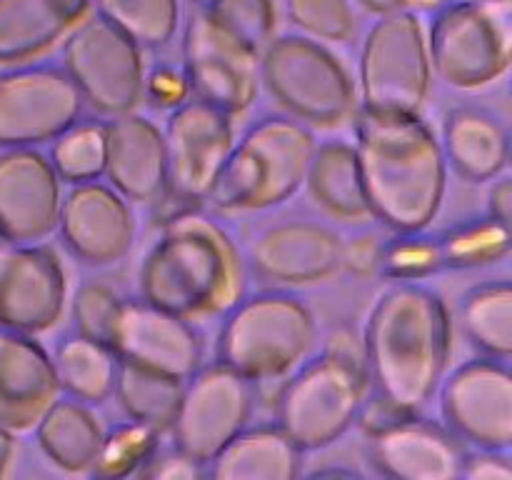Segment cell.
Listing matches in <instances>:
<instances>
[{
    "mask_svg": "<svg viewBox=\"0 0 512 480\" xmlns=\"http://www.w3.org/2000/svg\"><path fill=\"white\" fill-rule=\"evenodd\" d=\"M60 180L75 185L98 180L105 168V133L103 123H75L53 140L50 153Z\"/></svg>",
    "mask_w": 512,
    "mask_h": 480,
    "instance_id": "cell-35",
    "label": "cell"
},
{
    "mask_svg": "<svg viewBox=\"0 0 512 480\" xmlns=\"http://www.w3.org/2000/svg\"><path fill=\"white\" fill-rule=\"evenodd\" d=\"M443 268H483L510 253V223L485 215L455 225L438 238Z\"/></svg>",
    "mask_w": 512,
    "mask_h": 480,
    "instance_id": "cell-33",
    "label": "cell"
},
{
    "mask_svg": "<svg viewBox=\"0 0 512 480\" xmlns=\"http://www.w3.org/2000/svg\"><path fill=\"white\" fill-rule=\"evenodd\" d=\"M93 0H0V65H23L63 43Z\"/></svg>",
    "mask_w": 512,
    "mask_h": 480,
    "instance_id": "cell-24",
    "label": "cell"
},
{
    "mask_svg": "<svg viewBox=\"0 0 512 480\" xmlns=\"http://www.w3.org/2000/svg\"><path fill=\"white\" fill-rule=\"evenodd\" d=\"M138 475L143 478H158V480H200L208 478V470L200 460L190 458L183 450H155L153 458L143 465Z\"/></svg>",
    "mask_w": 512,
    "mask_h": 480,
    "instance_id": "cell-41",
    "label": "cell"
},
{
    "mask_svg": "<svg viewBox=\"0 0 512 480\" xmlns=\"http://www.w3.org/2000/svg\"><path fill=\"white\" fill-rule=\"evenodd\" d=\"M433 88L428 35L418 13L378 15L365 33L358 68V98L368 110L420 113Z\"/></svg>",
    "mask_w": 512,
    "mask_h": 480,
    "instance_id": "cell-9",
    "label": "cell"
},
{
    "mask_svg": "<svg viewBox=\"0 0 512 480\" xmlns=\"http://www.w3.org/2000/svg\"><path fill=\"white\" fill-rule=\"evenodd\" d=\"M488 215L503 220V223H510L512 218V185L510 178H495L493 188H490L488 195Z\"/></svg>",
    "mask_w": 512,
    "mask_h": 480,
    "instance_id": "cell-44",
    "label": "cell"
},
{
    "mask_svg": "<svg viewBox=\"0 0 512 480\" xmlns=\"http://www.w3.org/2000/svg\"><path fill=\"white\" fill-rule=\"evenodd\" d=\"M105 168L110 188L128 203L158 205L168 193L163 130L138 113H125L103 123Z\"/></svg>",
    "mask_w": 512,
    "mask_h": 480,
    "instance_id": "cell-21",
    "label": "cell"
},
{
    "mask_svg": "<svg viewBox=\"0 0 512 480\" xmlns=\"http://www.w3.org/2000/svg\"><path fill=\"white\" fill-rule=\"evenodd\" d=\"M63 70L105 118L135 113L145 98L143 48L95 10L63 40Z\"/></svg>",
    "mask_w": 512,
    "mask_h": 480,
    "instance_id": "cell-10",
    "label": "cell"
},
{
    "mask_svg": "<svg viewBox=\"0 0 512 480\" xmlns=\"http://www.w3.org/2000/svg\"><path fill=\"white\" fill-rule=\"evenodd\" d=\"M365 10L375 15H385V13H393V10H403L405 0H358Z\"/></svg>",
    "mask_w": 512,
    "mask_h": 480,
    "instance_id": "cell-46",
    "label": "cell"
},
{
    "mask_svg": "<svg viewBox=\"0 0 512 480\" xmlns=\"http://www.w3.org/2000/svg\"><path fill=\"white\" fill-rule=\"evenodd\" d=\"M183 73L190 95L230 118L248 113L260 90V53L240 40L210 8L195 10L183 33Z\"/></svg>",
    "mask_w": 512,
    "mask_h": 480,
    "instance_id": "cell-11",
    "label": "cell"
},
{
    "mask_svg": "<svg viewBox=\"0 0 512 480\" xmlns=\"http://www.w3.org/2000/svg\"><path fill=\"white\" fill-rule=\"evenodd\" d=\"M108 345L120 360L180 380L203 365V338L193 323L145 300H123Z\"/></svg>",
    "mask_w": 512,
    "mask_h": 480,
    "instance_id": "cell-17",
    "label": "cell"
},
{
    "mask_svg": "<svg viewBox=\"0 0 512 480\" xmlns=\"http://www.w3.org/2000/svg\"><path fill=\"white\" fill-rule=\"evenodd\" d=\"M58 393L53 358L35 335L0 328V425L10 433L33 430Z\"/></svg>",
    "mask_w": 512,
    "mask_h": 480,
    "instance_id": "cell-23",
    "label": "cell"
},
{
    "mask_svg": "<svg viewBox=\"0 0 512 480\" xmlns=\"http://www.w3.org/2000/svg\"><path fill=\"white\" fill-rule=\"evenodd\" d=\"M185 380L158 370L143 368L130 360H118L113 395L130 420L148 425V428L165 433L178 410Z\"/></svg>",
    "mask_w": 512,
    "mask_h": 480,
    "instance_id": "cell-30",
    "label": "cell"
},
{
    "mask_svg": "<svg viewBox=\"0 0 512 480\" xmlns=\"http://www.w3.org/2000/svg\"><path fill=\"white\" fill-rule=\"evenodd\" d=\"M103 425L83 400H55L35 425L40 450L65 473H90L103 443Z\"/></svg>",
    "mask_w": 512,
    "mask_h": 480,
    "instance_id": "cell-27",
    "label": "cell"
},
{
    "mask_svg": "<svg viewBox=\"0 0 512 480\" xmlns=\"http://www.w3.org/2000/svg\"><path fill=\"white\" fill-rule=\"evenodd\" d=\"M123 298L113 288L103 283H85L75 290L73 298V320L80 335L110 343V333L115 328Z\"/></svg>",
    "mask_w": 512,
    "mask_h": 480,
    "instance_id": "cell-39",
    "label": "cell"
},
{
    "mask_svg": "<svg viewBox=\"0 0 512 480\" xmlns=\"http://www.w3.org/2000/svg\"><path fill=\"white\" fill-rule=\"evenodd\" d=\"M368 393L365 360L328 348L283 385L278 425L300 450L328 448L358 420Z\"/></svg>",
    "mask_w": 512,
    "mask_h": 480,
    "instance_id": "cell-7",
    "label": "cell"
},
{
    "mask_svg": "<svg viewBox=\"0 0 512 480\" xmlns=\"http://www.w3.org/2000/svg\"><path fill=\"white\" fill-rule=\"evenodd\" d=\"M60 183L40 150L5 148L0 153V235L5 243H38L58 228Z\"/></svg>",
    "mask_w": 512,
    "mask_h": 480,
    "instance_id": "cell-19",
    "label": "cell"
},
{
    "mask_svg": "<svg viewBox=\"0 0 512 480\" xmlns=\"http://www.w3.org/2000/svg\"><path fill=\"white\" fill-rule=\"evenodd\" d=\"M485 3H498V0H485Z\"/></svg>",
    "mask_w": 512,
    "mask_h": 480,
    "instance_id": "cell-49",
    "label": "cell"
},
{
    "mask_svg": "<svg viewBox=\"0 0 512 480\" xmlns=\"http://www.w3.org/2000/svg\"><path fill=\"white\" fill-rule=\"evenodd\" d=\"M140 300L180 318L228 310L243 290V265L230 235L210 218L185 210L165 220L138 275Z\"/></svg>",
    "mask_w": 512,
    "mask_h": 480,
    "instance_id": "cell-3",
    "label": "cell"
},
{
    "mask_svg": "<svg viewBox=\"0 0 512 480\" xmlns=\"http://www.w3.org/2000/svg\"><path fill=\"white\" fill-rule=\"evenodd\" d=\"M50 358L60 390H65L70 398L98 405L113 395L120 358L110 345L75 333L60 340Z\"/></svg>",
    "mask_w": 512,
    "mask_h": 480,
    "instance_id": "cell-29",
    "label": "cell"
},
{
    "mask_svg": "<svg viewBox=\"0 0 512 480\" xmlns=\"http://www.w3.org/2000/svg\"><path fill=\"white\" fill-rule=\"evenodd\" d=\"M68 303L58 253L40 243H0V328L40 335L55 328Z\"/></svg>",
    "mask_w": 512,
    "mask_h": 480,
    "instance_id": "cell-16",
    "label": "cell"
},
{
    "mask_svg": "<svg viewBox=\"0 0 512 480\" xmlns=\"http://www.w3.org/2000/svg\"><path fill=\"white\" fill-rule=\"evenodd\" d=\"M310 195L328 215L338 220L370 218L368 198H365L363 178L355 148L340 140H328L315 145L313 160L308 168Z\"/></svg>",
    "mask_w": 512,
    "mask_h": 480,
    "instance_id": "cell-28",
    "label": "cell"
},
{
    "mask_svg": "<svg viewBox=\"0 0 512 480\" xmlns=\"http://www.w3.org/2000/svg\"><path fill=\"white\" fill-rule=\"evenodd\" d=\"M93 10L143 50L170 45L180 25V0H93Z\"/></svg>",
    "mask_w": 512,
    "mask_h": 480,
    "instance_id": "cell-32",
    "label": "cell"
},
{
    "mask_svg": "<svg viewBox=\"0 0 512 480\" xmlns=\"http://www.w3.org/2000/svg\"><path fill=\"white\" fill-rule=\"evenodd\" d=\"M445 425L473 448L510 450L512 373L505 360L475 358L455 368L440 388Z\"/></svg>",
    "mask_w": 512,
    "mask_h": 480,
    "instance_id": "cell-15",
    "label": "cell"
},
{
    "mask_svg": "<svg viewBox=\"0 0 512 480\" xmlns=\"http://www.w3.org/2000/svg\"><path fill=\"white\" fill-rule=\"evenodd\" d=\"M0 243H5V240H3V235H0Z\"/></svg>",
    "mask_w": 512,
    "mask_h": 480,
    "instance_id": "cell-50",
    "label": "cell"
},
{
    "mask_svg": "<svg viewBox=\"0 0 512 480\" xmlns=\"http://www.w3.org/2000/svg\"><path fill=\"white\" fill-rule=\"evenodd\" d=\"M340 235L313 220L270 225L253 243V268L280 285L323 283L340 270Z\"/></svg>",
    "mask_w": 512,
    "mask_h": 480,
    "instance_id": "cell-22",
    "label": "cell"
},
{
    "mask_svg": "<svg viewBox=\"0 0 512 480\" xmlns=\"http://www.w3.org/2000/svg\"><path fill=\"white\" fill-rule=\"evenodd\" d=\"M210 13L223 20L240 40L260 50L275 38L278 30V8L275 0H213Z\"/></svg>",
    "mask_w": 512,
    "mask_h": 480,
    "instance_id": "cell-38",
    "label": "cell"
},
{
    "mask_svg": "<svg viewBox=\"0 0 512 480\" xmlns=\"http://www.w3.org/2000/svg\"><path fill=\"white\" fill-rule=\"evenodd\" d=\"M433 73L460 90L485 88L510 68V0H450L425 30Z\"/></svg>",
    "mask_w": 512,
    "mask_h": 480,
    "instance_id": "cell-8",
    "label": "cell"
},
{
    "mask_svg": "<svg viewBox=\"0 0 512 480\" xmlns=\"http://www.w3.org/2000/svg\"><path fill=\"white\" fill-rule=\"evenodd\" d=\"M318 323L290 293H258L230 305L220 330L218 358L253 383L298 368L313 350Z\"/></svg>",
    "mask_w": 512,
    "mask_h": 480,
    "instance_id": "cell-5",
    "label": "cell"
},
{
    "mask_svg": "<svg viewBox=\"0 0 512 480\" xmlns=\"http://www.w3.org/2000/svg\"><path fill=\"white\" fill-rule=\"evenodd\" d=\"M15 458V433L0 425V478H5Z\"/></svg>",
    "mask_w": 512,
    "mask_h": 480,
    "instance_id": "cell-45",
    "label": "cell"
},
{
    "mask_svg": "<svg viewBox=\"0 0 512 480\" xmlns=\"http://www.w3.org/2000/svg\"><path fill=\"white\" fill-rule=\"evenodd\" d=\"M288 18L313 40L345 43L355 33V13L348 0H288Z\"/></svg>",
    "mask_w": 512,
    "mask_h": 480,
    "instance_id": "cell-37",
    "label": "cell"
},
{
    "mask_svg": "<svg viewBox=\"0 0 512 480\" xmlns=\"http://www.w3.org/2000/svg\"><path fill=\"white\" fill-rule=\"evenodd\" d=\"M313 130L295 118L268 115L245 130L215 178L208 200L223 213L285 203L308 178Z\"/></svg>",
    "mask_w": 512,
    "mask_h": 480,
    "instance_id": "cell-4",
    "label": "cell"
},
{
    "mask_svg": "<svg viewBox=\"0 0 512 480\" xmlns=\"http://www.w3.org/2000/svg\"><path fill=\"white\" fill-rule=\"evenodd\" d=\"M385 243L373 233H358L340 243V268L358 278H370L380 273Z\"/></svg>",
    "mask_w": 512,
    "mask_h": 480,
    "instance_id": "cell-40",
    "label": "cell"
},
{
    "mask_svg": "<svg viewBox=\"0 0 512 480\" xmlns=\"http://www.w3.org/2000/svg\"><path fill=\"white\" fill-rule=\"evenodd\" d=\"M145 95H148L150 103L158 105V108H178L183 100L190 98L188 78H185L183 68L155 65L153 73L145 75Z\"/></svg>",
    "mask_w": 512,
    "mask_h": 480,
    "instance_id": "cell-42",
    "label": "cell"
},
{
    "mask_svg": "<svg viewBox=\"0 0 512 480\" xmlns=\"http://www.w3.org/2000/svg\"><path fill=\"white\" fill-rule=\"evenodd\" d=\"M463 440L448 425L405 415L378 435H370L375 470L393 480H455L463 473Z\"/></svg>",
    "mask_w": 512,
    "mask_h": 480,
    "instance_id": "cell-20",
    "label": "cell"
},
{
    "mask_svg": "<svg viewBox=\"0 0 512 480\" xmlns=\"http://www.w3.org/2000/svg\"><path fill=\"white\" fill-rule=\"evenodd\" d=\"M440 268L443 260H440L438 238H425L420 230V233H398V238L385 243L378 275H385L395 283H415Z\"/></svg>",
    "mask_w": 512,
    "mask_h": 480,
    "instance_id": "cell-36",
    "label": "cell"
},
{
    "mask_svg": "<svg viewBox=\"0 0 512 480\" xmlns=\"http://www.w3.org/2000/svg\"><path fill=\"white\" fill-rule=\"evenodd\" d=\"M260 80L290 113L315 128H338L360 108L358 85L343 60L308 35L273 38L260 50Z\"/></svg>",
    "mask_w": 512,
    "mask_h": 480,
    "instance_id": "cell-6",
    "label": "cell"
},
{
    "mask_svg": "<svg viewBox=\"0 0 512 480\" xmlns=\"http://www.w3.org/2000/svg\"><path fill=\"white\" fill-rule=\"evenodd\" d=\"M160 433L148 428V425L138 423V420H128L115 428H110L103 435L95 463L90 468V475L95 478H128V475H138L143 465L153 458L155 450L160 448Z\"/></svg>",
    "mask_w": 512,
    "mask_h": 480,
    "instance_id": "cell-34",
    "label": "cell"
},
{
    "mask_svg": "<svg viewBox=\"0 0 512 480\" xmlns=\"http://www.w3.org/2000/svg\"><path fill=\"white\" fill-rule=\"evenodd\" d=\"M70 253L85 265H113L130 253L135 215L130 203L110 185L75 183L60 200L58 228Z\"/></svg>",
    "mask_w": 512,
    "mask_h": 480,
    "instance_id": "cell-18",
    "label": "cell"
},
{
    "mask_svg": "<svg viewBox=\"0 0 512 480\" xmlns=\"http://www.w3.org/2000/svg\"><path fill=\"white\" fill-rule=\"evenodd\" d=\"M450 0H405L403 10H410V13H435L443 5H448Z\"/></svg>",
    "mask_w": 512,
    "mask_h": 480,
    "instance_id": "cell-47",
    "label": "cell"
},
{
    "mask_svg": "<svg viewBox=\"0 0 512 480\" xmlns=\"http://www.w3.org/2000/svg\"><path fill=\"white\" fill-rule=\"evenodd\" d=\"M193 3H195V5H200V8H208V5L213 3V0H193Z\"/></svg>",
    "mask_w": 512,
    "mask_h": 480,
    "instance_id": "cell-48",
    "label": "cell"
},
{
    "mask_svg": "<svg viewBox=\"0 0 512 480\" xmlns=\"http://www.w3.org/2000/svg\"><path fill=\"white\" fill-rule=\"evenodd\" d=\"M205 470L218 480H293L303 473V450L280 425H245L210 458Z\"/></svg>",
    "mask_w": 512,
    "mask_h": 480,
    "instance_id": "cell-26",
    "label": "cell"
},
{
    "mask_svg": "<svg viewBox=\"0 0 512 480\" xmlns=\"http://www.w3.org/2000/svg\"><path fill=\"white\" fill-rule=\"evenodd\" d=\"M453 348L450 310L423 283H395L380 293L363 335L365 370L375 393L415 415L433 400Z\"/></svg>",
    "mask_w": 512,
    "mask_h": 480,
    "instance_id": "cell-2",
    "label": "cell"
},
{
    "mask_svg": "<svg viewBox=\"0 0 512 480\" xmlns=\"http://www.w3.org/2000/svg\"><path fill=\"white\" fill-rule=\"evenodd\" d=\"M355 135L370 215L395 233L428 228L448 185V163L433 128L420 113L358 108Z\"/></svg>",
    "mask_w": 512,
    "mask_h": 480,
    "instance_id": "cell-1",
    "label": "cell"
},
{
    "mask_svg": "<svg viewBox=\"0 0 512 480\" xmlns=\"http://www.w3.org/2000/svg\"><path fill=\"white\" fill-rule=\"evenodd\" d=\"M460 325L470 343L488 358L512 355V285L508 280L475 285L460 303Z\"/></svg>",
    "mask_w": 512,
    "mask_h": 480,
    "instance_id": "cell-31",
    "label": "cell"
},
{
    "mask_svg": "<svg viewBox=\"0 0 512 480\" xmlns=\"http://www.w3.org/2000/svg\"><path fill=\"white\" fill-rule=\"evenodd\" d=\"M168 198L193 210L208 200L220 168L235 145L233 118L190 95L170 110L163 130Z\"/></svg>",
    "mask_w": 512,
    "mask_h": 480,
    "instance_id": "cell-14",
    "label": "cell"
},
{
    "mask_svg": "<svg viewBox=\"0 0 512 480\" xmlns=\"http://www.w3.org/2000/svg\"><path fill=\"white\" fill-rule=\"evenodd\" d=\"M445 163L453 165L460 178L485 183L503 175L510 160L508 128L483 108L450 110L443 125Z\"/></svg>",
    "mask_w": 512,
    "mask_h": 480,
    "instance_id": "cell-25",
    "label": "cell"
},
{
    "mask_svg": "<svg viewBox=\"0 0 512 480\" xmlns=\"http://www.w3.org/2000/svg\"><path fill=\"white\" fill-rule=\"evenodd\" d=\"M460 478L468 480H512V463L508 450L478 448V453H468Z\"/></svg>",
    "mask_w": 512,
    "mask_h": 480,
    "instance_id": "cell-43",
    "label": "cell"
},
{
    "mask_svg": "<svg viewBox=\"0 0 512 480\" xmlns=\"http://www.w3.org/2000/svg\"><path fill=\"white\" fill-rule=\"evenodd\" d=\"M253 403V380L220 360L200 365L183 383V395L170 423L175 448L208 465L210 458L248 425Z\"/></svg>",
    "mask_w": 512,
    "mask_h": 480,
    "instance_id": "cell-13",
    "label": "cell"
},
{
    "mask_svg": "<svg viewBox=\"0 0 512 480\" xmlns=\"http://www.w3.org/2000/svg\"><path fill=\"white\" fill-rule=\"evenodd\" d=\"M83 98L63 68L10 65L0 73V148L53 143L83 113Z\"/></svg>",
    "mask_w": 512,
    "mask_h": 480,
    "instance_id": "cell-12",
    "label": "cell"
}]
</instances>
